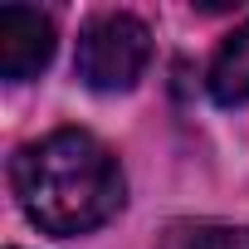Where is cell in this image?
Segmentation results:
<instances>
[{
  "label": "cell",
  "mask_w": 249,
  "mask_h": 249,
  "mask_svg": "<svg viewBox=\"0 0 249 249\" xmlns=\"http://www.w3.org/2000/svg\"><path fill=\"white\" fill-rule=\"evenodd\" d=\"M210 98L234 107V103H249V20L220 44L215 64H210Z\"/></svg>",
  "instance_id": "obj_4"
},
{
  "label": "cell",
  "mask_w": 249,
  "mask_h": 249,
  "mask_svg": "<svg viewBox=\"0 0 249 249\" xmlns=\"http://www.w3.org/2000/svg\"><path fill=\"white\" fill-rule=\"evenodd\" d=\"M152 59V35L137 15H98L78 35V78L98 93H127Z\"/></svg>",
  "instance_id": "obj_2"
},
{
  "label": "cell",
  "mask_w": 249,
  "mask_h": 249,
  "mask_svg": "<svg viewBox=\"0 0 249 249\" xmlns=\"http://www.w3.org/2000/svg\"><path fill=\"white\" fill-rule=\"evenodd\" d=\"M10 181L25 215L64 239L107 225L122 205V171L112 152L78 127H59L44 142H30L15 157Z\"/></svg>",
  "instance_id": "obj_1"
},
{
  "label": "cell",
  "mask_w": 249,
  "mask_h": 249,
  "mask_svg": "<svg viewBox=\"0 0 249 249\" xmlns=\"http://www.w3.org/2000/svg\"><path fill=\"white\" fill-rule=\"evenodd\" d=\"M186 249H249V230L244 225H205L186 239Z\"/></svg>",
  "instance_id": "obj_5"
},
{
  "label": "cell",
  "mask_w": 249,
  "mask_h": 249,
  "mask_svg": "<svg viewBox=\"0 0 249 249\" xmlns=\"http://www.w3.org/2000/svg\"><path fill=\"white\" fill-rule=\"evenodd\" d=\"M54 54V20L30 10V5H5L0 10V73L10 83L35 78Z\"/></svg>",
  "instance_id": "obj_3"
}]
</instances>
